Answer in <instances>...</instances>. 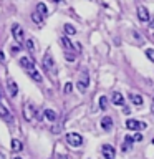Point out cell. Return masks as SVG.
Listing matches in <instances>:
<instances>
[{
  "label": "cell",
  "instance_id": "6da1fadb",
  "mask_svg": "<svg viewBox=\"0 0 154 159\" xmlns=\"http://www.w3.org/2000/svg\"><path fill=\"white\" fill-rule=\"evenodd\" d=\"M22 111H23V118L27 119L28 123H30V121H33V119L38 116V111H37V108H35L32 103H25V104H23V109H22Z\"/></svg>",
  "mask_w": 154,
  "mask_h": 159
},
{
  "label": "cell",
  "instance_id": "7a4b0ae2",
  "mask_svg": "<svg viewBox=\"0 0 154 159\" xmlns=\"http://www.w3.org/2000/svg\"><path fill=\"white\" fill-rule=\"evenodd\" d=\"M12 35H13L15 42H17L18 45H23V43H25V33H23V28L20 27L18 23H13V25H12Z\"/></svg>",
  "mask_w": 154,
  "mask_h": 159
},
{
  "label": "cell",
  "instance_id": "3957f363",
  "mask_svg": "<svg viewBox=\"0 0 154 159\" xmlns=\"http://www.w3.org/2000/svg\"><path fill=\"white\" fill-rule=\"evenodd\" d=\"M66 143L73 148H79L83 144V138H81V134H78V133H68L66 134Z\"/></svg>",
  "mask_w": 154,
  "mask_h": 159
},
{
  "label": "cell",
  "instance_id": "277c9868",
  "mask_svg": "<svg viewBox=\"0 0 154 159\" xmlns=\"http://www.w3.org/2000/svg\"><path fill=\"white\" fill-rule=\"evenodd\" d=\"M126 128L131 129V131H143V129H146V123L138 121V119H128Z\"/></svg>",
  "mask_w": 154,
  "mask_h": 159
},
{
  "label": "cell",
  "instance_id": "5b68a950",
  "mask_svg": "<svg viewBox=\"0 0 154 159\" xmlns=\"http://www.w3.org/2000/svg\"><path fill=\"white\" fill-rule=\"evenodd\" d=\"M43 68H45V71H48V73L55 70V61H53V57L50 52H47L43 57Z\"/></svg>",
  "mask_w": 154,
  "mask_h": 159
},
{
  "label": "cell",
  "instance_id": "8992f818",
  "mask_svg": "<svg viewBox=\"0 0 154 159\" xmlns=\"http://www.w3.org/2000/svg\"><path fill=\"white\" fill-rule=\"evenodd\" d=\"M101 152H103L104 159H116V151H114V148L111 146V144H103Z\"/></svg>",
  "mask_w": 154,
  "mask_h": 159
},
{
  "label": "cell",
  "instance_id": "52a82bcc",
  "mask_svg": "<svg viewBox=\"0 0 154 159\" xmlns=\"http://www.w3.org/2000/svg\"><path fill=\"white\" fill-rule=\"evenodd\" d=\"M138 18L141 20V22H149V18H151V15H149L147 8L144 7V5H139L138 7Z\"/></svg>",
  "mask_w": 154,
  "mask_h": 159
},
{
  "label": "cell",
  "instance_id": "ba28073f",
  "mask_svg": "<svg viewBox=\"0 0 154 159\" xmlns=\"http://www.w3.org/2000/svg\"><path fill=\"white\" fill-rule=\"evenodd\" d=\"M88 84H89V76H88V73L84 71V73L81 75V80H79V81L76 83V86H78V89H79V91L83 93L84 89L88 88Z\"/></svg>",
  "mask_w": 154,
  "mask_h": 159
},
{
  "label": "cell",
  "instance_id": "9c48e42d",
  "mask_svg": "<svg viewBox=\"0 0 154 159\" xmlns=\"http://www.w3.org/2000/svg\"><path fill=\"white\" fill-rule=\"evenodd\" d=\"M7 89H8V93H10V96L15 98L18 94V86H17V83H15V80L12 78H8V81H7Z\"/></svg>",
  "mask_w": 154,
  "mask_h": 159
},
{
  "label": "cell",
  "instance_id": "30bf717a",
  "mask_svg": "<svg viewBox=\"0 0 154 159\" xmlns=\"http://www.w3.org/2000/svg\"><path fill=\"white\" fill-rule=\"evenodd\" d=\"M20 66H22L25 71H28V70L35 68V63H33L28 57H22V58H20Z\"/></svg>",
  "mask_w": 154,
  "mask_h": 159
},
{
  "label": "cell",
  "instance_id": "8fae6325",
  "mask_svg": "<svg viewBox=\"0 0 154 159\" xmlns=\"http://www.w3.org/2000/svg\"><path fill=\"white\" fill-rule=\"evenodd\" d=\"M28 75H30V78L33 80V81H37V83H42L43 81V78H42V75H40V71L37 68H32V70H28L27 71Z\"/></svg>",
  "mask_w": 154,
  "mask_h": 159
},
{
  "label": "cell",
  "instance_id": "7c38bea8",
  "mask_svg": "<svg viewBox=\"0 0 154 159\" xmlns=\"http://www.w3.org/2000/svg\"><path fill=\"white\" fill-rule=\"evenodd\" d=\"M0 118L5 119V121H12V114H10V111L7 109V106H3V104H0Z\"/></svg>",
  "mask_w": 154,
  "mask_h": 159
},
{
  "label": "cell",
  "instance_id": "4fadbf2b",
  "mask_svg": "<svg viewBox=\"0 0 154 159\" xmlns=\"http://www.w3.org/2000/svg\"><path fill=\"white\" fill-rule=\"evenodd\" d=\"M43 116H45V119H47V121H50V123H55V121H57V113H55L53 109H45V111H43Z\"/></svg>",
  "mask_w": 154,
  "mask_h": 159
},
{
  "label": "cell",
  "instance_id": "5bb4252c",
  "mask_svg": "<svg viewBox=\"0 0 154 159\" xmlns=\"http://www.w3.org/2000/svg\"><path fill=\"white\" fill-rule=\"evenodd\" d=\"M10 149H12L13 152H20L23 149L22 141H18V139H12V143H10Z\"/></svg>",
  "mask_w": 154,
  "mask_h": 159
},
{
  "label": "cell",
  "instance_id": "9a60e30c",
  "mask_svg": "<svg viewBox=\"0 0 154 159\" xmlns=\"http://www.w3.org/2000/svg\"><path fill=\"white\" fill-rule=\"evenodd\" d=\"M60 42H61V45H63V47L66 48V50H70V52H73V50L76 48V47H75V45L71 43V40H70L68 37H61V38H60Z\"/></svg>",
  "mask_w": 154,
  "mask_h": 159
},
{
  "label": "cell",
  "instance_id": "2e32d148",
  "mask_svg": "<svg viewBox=\"0 0 154 159\" xmlns=\"http://www.w3.org/2000/svg\"><path fill=\"white\" fill-rule=\"evenodd\" d=\"M101 128L104 129V131H109V129L113 128V119L109 118V116H104L101 119Z\"/></svg>",
  "mask_w": 154,
  "mask_h": 159
},
{
  "label": "cell",
  "instance_id": "e0dca14e",
  "mask_svg": "<svg viewBox=\"0 0 154 159\" xmlns=\"http://www.w3.org/2000/svg\"><path fill=\"white\" fill-rule=\"evenodd\" d=\"M111 101H113L114 104H118V106H123V104H124V98H123L121 93H113Z\"/></svg>",
  "mask_w": 154,
  "mask_h": 159
},
{
  "label": "cell",
  "instance_id": "ac0fdd59",
  "mask_svg": "<svg viewBox=\"0 0 154 159\" xmlns=\"http://www.w3.org/2000/svg\"><path fill=\"white\" fill-rule=\"evenodd\" d=\"M129 99H131V103L134 104V106H141V104H143V96H141V94L131 93V94H129Z\"/></svg>",
  "mask_w": 154,
  "mask_h": 159
},
{
  "label": "cell",
  "instance_id": "d6986e66",
  "mask_svg": "<svg viewBox=\"0 0 154 159\" xmlns=\"http://www.w3.org/2000/svg\"><path fill=\"white\" fill-rule=\"evenodd\" d=\"M134 143V139L131 138V136H124V144L121 146V151L123 152H126V151H129V148H131V144Z\"/></svg>",
  "mask_w": 154,
  "mask_h": 159
},
{
  "label": "cell",
  "instance_id": "ffe728a7",
  "mask_svg": "<svg viewBox=\"0 0 154 159\" xmlns=\"http://www.w3.org/2000/svg\"><path fill=\"white\" fill-rule=\"evenodd\" d=\"M37 12H40V13L43 15V17H47V15H48V8H47V5L42 3V2L37 3Z\"/></svg>",
  "mask_w": 154,
  "mask_h": 159
},
{
  "label": "cell",
  "instance_id": "44dd1931",
  "mask_svg": "<svg viewBox=\"0 0 154 159\" xmlns=\"http://www.w3.org/2000/svg\"><path fill=\"white\" fill-rule=\"evenodd\" d=\"M25 47H27V50H28L30 53H33V52H35V40H33V38L25 40Z\"/></svg>",
  "mask_w": 154,
  "mask_h": 159
},
{
  "label": "cell",
  "instance_id": "7402d4cb",
  "mask_svg": "<svg viewBox=\"0 0 154 159\" xmlns=\"http://www.w3.org/2000/svg\"><path fill=\"white\" fill-rule=\"evenodd\" d=\"M32 20H33L35 23H38V25H40V23L43 22V15L40 13V12H37V10H35V12L32 13Z\"/></svg>",
  "mask_w": 154,
  "mask_h": 159
},
{
  "label": "cell",
  "instance_id": "603a6c76",
  "mask_svg": "<svg viewBox=\"0 0 154 159\" xmlns=\"http://www.w3.org/2000/svg\"><path fill=\"white\" fill-rule=\"evenodd\" d=\"M65 33H66V35H75V33H76V28H75L73 25L66 23V25H65Z\"/></svg>",
  "mask_w": 154,
  "mask_h": 159
},
{
  "label": "cell",
  "instance_id": "cb8c5ba5",
  "mask_svg": "<svg viewBox=\"0 0 154 159\" xmlns=\"http://www.w3.org/2000/svg\"><path fill=\"white\" fill-rule=\"evenodd\" d=\"M99 108H101V109H106V108H108V98H106V96H101V98H99Z\"/></svg>",
  "mask_w": 154,
  "mask_h": 159
},
{
  "label": "cell",
  "instance_id": "d4e9b609",
  "mask_svg": "<svg viewBox=\"0 0 154 159\" xmlns=\"http://www.w3.org/2000/svg\"><path fill=\"white\" fill-rule=\"evenodd\" d=\"M65 58H66L68 61H75V58H76V57L73 55V52H70V50H68V52L65 53Z\"/></svg>",
  "mask_w": 154,
  "mask_h": 159
},
{
  "label": "cell",
  "instance_id": "484cf974",
  "mask_svg": "<svg viewBox=\"0 0 154 159\" xmlns=\"http://www.w3.org/2000/svg\"><path fill=\"white\" fill-rule=\"evenodd\" d=\"M146 57L151 60V61H154V50H152V48H147V50H146Z\"/></svg>",
  "mask_w": 154,
  "mask_h": 159
},
{
  "label": "cell",
  "instance_id": "4316f807",
  "mask_svg": "<svg viewBox=\"0 0 154 159\" xmlns=\"http://www.w3.org/2000/svg\"><path fill=\"white\" fill-rule=\"evenodd\" d=\"M71 89H73V84L71 83H66V84H65V88H63V91L68 94V93H71Z\"/></svg>",
  "mask_w": 154,
  "mask_h": 159
},
{
  "label": "cell",
  "instance_id": "83f0119b",
  "mask_svg": "<svg viewBox=\"0 0 154 159\" xmlns=\"http://www.w3.org/2000/svg\"><path fill=\"white\" fill-rule=\"evenodd\" d=\"M133 139H134V141H138V143H139V141H143V134H139V133H138V134H134Z\"/></svg>",
  "mask_w": 154,
  "mask_h": 159
},
{
  "label": "cell",
  "instance_id": "f1b7e54d",
  "mask_svg": "<svg viewBox=\"0 0 154 159\" xmlns=\"http://www.w3.org/2000/svg\"><path fill=\"white\" fill-rule=\"evenodd\" d=\"M133 37L136 38V40H138L139 43H143V40H141V35H139V33H136V32H134V33H133Z\"/></svg>",
  "mask_w": 154,
  "mask_h": 159
},
{
  "label": "cell",
  "instance_id": "f546056e",
  "mask_svg": "<svg viewBox=\"0 0 154 159\" xmlns=\"http://www.w3.org/2000/svg\"><path fill=\"white\" fill-rule=\"evenodd\" d=\"M10 52H12L13 55H17V53L20 52V48H18V47H12V48H10Z\"/></svg>",
  "mask_w": 154,
  "mask_h": 159
},
{
  "label": "cell",
  "instance_id": "4dcf8cb0",
  "mask_svg": "<svg viewBox=\"0 0 154 159\" xmlns=\"http://www.w3.org/2000/svg\"><path fill=\"white\" fill-rule=\"evenodd\" d=\"M0 61H5V55H3L2 50H0Z\"/></svg>",
  "mask_w": 154,
  "mask_h": 159
},
{
  "label": "cell",
  "instance_id": "1f68e13d",
  "mask_svg": "<svg viewBox=\"0 0 154 159\" xmlns=\"http://www.w3.org/2000/svg\"><path fill=\"white\" fill-rule=\"evenodd\" d=\"M58 159H68L66 156H58Z\"/></svg>",
  "mask_w": 154,
  "mask_h": 159
},
{
  "label": "cell",
  "instance_id": "d6a6232c",
  "mask_svg": "<svg viewBox=\"0 0 154 159\" xmlns=\"http://www.w3.org/2000/svg\"><path fill=\"white\" fill-rule=\"evenodd\" d=\"M151 111H152V114H154V99H152V108H151Z\"/></svg>",
  "mask_w": 154,
  "mask_h": 159
},
{
  "label": "cell",
  "instance_id": "836d02e7",
  "mask_svg": "<svg viewBox=\"0 0 154 159\" xmlns=\"http://www.w3.org/2000/svg\"><path fill=\"white\" fill-rule=\"evenodd\" d=\"M52 2H55V3H58V2H61V0H52Z\"/></svg>",
  "mask_w": 154,
  "mask_h": 159
},
{
  "label": "cell",
  "instance_id": "e575fe53",
  "mask_svg": "<svg viewBox=\"0 0 154 159\" xmlns=\"http://www.w3.org/2000/svg\"><path fill=\"white\" fill-rule=\"evenodd\" d=\"M12 159H22V157H20V156H15V157H12Z\"/></svg>",
  "mask_w": 154,
  "mask_h": 159
},
{
  "label": "cell",
  "instance_id": "d590c367",
  "mask_svg": "<svg viewBox=\"0 0 154 159\" xmlns=\"http://www.w3.org/2000/svg\"><path fill=\"white\" fill-rule=\"evenodd\" d=\"M152 144H154V139H152Z\"/></svg>",
  "mask_w": 154,
  "mask_h": 159
},
{
  "label": "cell",
  "instance_id": "8d00e7d4",
  "mask_svg": "<svg viewBox=\"0 0 154 159\" xmlns=\"http://www.w3.org/2000/svg\"><path fill=\"white\" fill-rule=\"evenodd\" d=\"M0 96H2V93H0Z\"/></svg>",
  "mask_w": 154,
  "mask_h": 159
},
{
  "label": "cell",
  "instance_id": "74e56055",
  "mask_svg": "<svg viewBox=\"0 0 154 159\" xmlns=\"http://www.w3.org/2000/svg\"><path fill=\"white\" fill-rule=\"evenodd\" d=\"M152 38H154V35H152Z\"/></svg>",
  "mask_w": 154,
  "mask_h": 159
}]
</instances>
